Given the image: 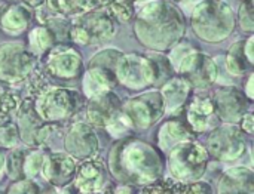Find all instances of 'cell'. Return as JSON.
Listing matches in <instances>:
<instances>
[{
    "label": "cell",
    "instance_id": "obj_1",
    "mask_svg": "<svg viewBox=\"0 0 254 194\" xmlns=\"http://www.w3.org/2000/svg\"><path fill=\"white\" fill-rule=\"evenodd\" d=\"M134 31L144 46L162 52L180 43L186 34V19L173 3L155 0L137 13Z\"/></svg>",
    "mask_w": 254,
    "mask_h": 194
},
{
    "label": "cell",
    "instance_id": "obj_2",
    "mask_svg": "<svg viewBox=\"0 0 254 194\" xmlns=\"http://www.w3.org/2000/svg\"><path fill=\"white\" fill-rule=\"evenodd\" d=\"M110 171L122 184H150L161 178L164 163L150 144L128 138L110 151Z\"/></svg>",
    "mask_w": 254,
    "mask_h": 194
},
{
    "label": "cell",
    "instance_id": "obj_3",
    "mask_svg": "<svg viewBox=\"0 0 254 194\" xmlns=\"http://www.w3.org/2000/svg\"><path fill=\"white\" fill-rule=\"evenodd\" d=\"M34 108L39 117L46 123H61L73 117L82 108L83 98L77 91L48 86L43 83L42 77H36L33 82Z\"/></svg>",
    "mask_w": 254,
    "mask_h": 194
},
{
    "label": "cell",
    "instance_id": "obj_4",
    "mask_svg": "<svg viewBox=\"0 0 254 194\" xmlns=\"http://www.w3.org/2000/svg\"><path fill=\"white\" fill-rule=\"evenodd\" d=\"M195 34L208 43L223 42L235 28V16L223 0H202L196 4L190 19Z\"/></svg>",
    "mask_w": 254,
    "mask_h": 194
},
{
    "label": "cell",
    "instance_id": "obj_5",
    "mask_svg": "<svg viewBox=\"0 0 254 194\" xmlns=\"http://www.w3.org/2000/svg\"><path fill=\"white\" fill-rule=\"evenodd\" d=\"M118 19L107 7H97L79 15L70 25V39L79 45H97L113 39Z\"/></svg>",
    "mask_w": 254,
    "mask_h": 194
},
{
    "label": "cell",
    "instance_id": "obj_6",
    "mask_svg": "<svg viewBox=\"0 0 254 194\" xmlns=\"http://www.w3.org/2000/svg\"><path fill=\"white\" fill-rule=\"evenodd\" d=\"M170 172L173 178L182 183H196L208 165V153L195 141H188L170 150Z\"/></svg>",
    "mask_w": 254,
    "mask_h": 194
},
{
    "label": "cell",
    "instance_id": "obj_7",
    "mask_svg": "<svg viewBox=\"0 0 254 194\" xmlns=\"http://www.w3.org/2000/svg\"><path fill=\"white\" fill-rule=\"evenodd\" d=\"M124 119L129 126L146 129L156 123L165 113V104L161 92H144L131 98L122 105L121 110Z\"/></svg>",
    "mask_w": 254,
    "mask_h": 194
},
{
    "label": "cell",
    "instance_id": "obj_8",
    "mask_svg": "<svg viewBox=\"0 0 254 194\" xmlns=\"http://www.w3.org/2000/svg\"><path fill=\"white\" fill-rule=\"evenodd\" d=\"M36 64V58L21 43L0 45V82L15 83L27 79Z\"/></svg>",
    "mask_w": 254,
    "mask_h": 194
},
{
    "label": "cell",
    "instance_id": "obj_9",
    "mask_svg": "<svg viewBox=\"0 0 254 194\" xmlns=\"http://www.w3.org/2000/svg\"><path fill=\"white\" fill-rule=\"evenodd\" d=\"M116 79L132 91H141L147 86L155 85V70L149 56L129 53L122 55L116 70Z\"/></svg>",
    "mask_w": 254,
    "mask_h": 194
},
{
    "label": "cell",
    "instance_id": "obj_10",
    "mask_svg": "<svg viewBox=\"0 0 254 194\" xmlns=\"http://www.w3.org/2000/svg\"><path fill=\"white\" fill-rule=\"evenodd\" d=\"M176 70L190 86L199 89L208 88L217 77V67L213 58L196 49L190 50Z\"/></svg>",
    "mask_w": 254,
    "mask_h": 194
},
{
    "label": "cell",
    "instance_id": "obj_11",
    "mask_svg": "<svg viewBox=\"0 0 254 194\" xmlns=\"http://www.w3.org/2000/svg\"><path fill=\"white\" fill-rule=\"evenodd\" d=\"M246 151L244 132L234 126H217L208 137V151L219 160H235Z\"/></svg>",
    "mask_w": 254,
    "mask_h": 194
},
{
    "label": "cell",
    "instance_id": "obj_12",
    "mask_svg": "<svg viewBox=\"0 0 254 194\" xmlns=\"http://www.w3.org/2000/svg\"><path fill=\"white\" fill-rule=\"evenodd\" d=\"M45 56V71L52 77L74 79L82 73V58L74 49L68 46H54Z\"/></svg>",
    "mask_w": 254,
    "mask_h": 194
},
{
    "label": "cell",
    "instance_id": "obj_13",
    "mask_svg": "<svg viewBox=\"0 0 254 194\" xmlns=\"http://www.w3.org/2000/svg\"><path fill=\"white\" fill-rule=\"evenodd\" d=\"M64 147L68 156L77 160H89L98 151V138L86 123H74L65 134Z\"/></svg>",
    "mask_w": 254,
    "mask_h": 194
},
{
    "label": "cell",
    "instance_id": "obj_14",
    "mask_svg": "<svg viewBox=\"0 0 254 194\" xmlns=\"http://www.w3.org/2000/svg\"><path fill=\"white\" fill-rule=\"evenodd\" d=\"M45 160V153L39 147L16 148L6 162V171L12 180H28L39 174Z\"/></svg>",
    "mask_w": 254,
    "mask_h": 194
},
{
    "label": "cell",
    "instance_id": "obj_15",
    "mask_svg": "<svg viewBox=\"0 0 254 194\" xmlns=\"http://www.w3.org/2000/svg\"><path fill=\"white\" fill-rule=\"evenodd\" d=\"M122 102L119 97L113 92H104L89 98L86 114L92 126L97 128H110L121 117Z\"/></svg>",
    "mask_w": 254,
    "mask_h": 194
},
{
    "label": "cell",
    "instance_id": "obj_16",
    "mask_svg": "<svg viewBox=\"0 0 254 194\" xmlns=\"http://www.w3.org/2000/svg\"><path fill=\"white\" fill-rule=\"evenodd\" d=\"M213 104L219 119L228 123L240 120L244 114H247L249 107L246 95L234 86L219 89L214 95Z\"/></svg>",
    "mask_w": 254,
    "mask_h": 194
},
{
    "label": "cell",
    "instance_id": "obj_17",
    "mask_svg": "<svg viewBox=\"0 0 254 194\" xmlns=\"http://www.w3.org/2000/svg\"><path fill=\"white\" fill-rule=\"evenodd\" d=\"M188 123L195 132H205L208 129H216L222 122L216 113L213 99L205 94H196L188 104Z\"/></svg>",
    "mask_w": 254,
    "mask_h": 194
},
{
    "label": "cell",
    "instance_id": "obj_18",
    "mask_svg": "<svg viewBox=\"0 0 254 194\" xmlns=\"http://www.w3.org/2000/svg\"><path fill=\"white\" fill-rule=\"evenodd\" d=\"M40 171L48 183L57 187H64L74 178L76 160L65 153H52L45 156Z\"/></svg>",
    "mask_w": 254,
    "mask_h": 194
},
{
    "label": "cell",
    "instance_id": "obj_19",
    "mask_svg": "<svg viewBox=\"0 0 254 194\" xmlns=\"http://www.w3.org/2000/svg\"><path fill=\"white\" fill-rule=\"evenodd\" d=\"M107 181L106 166L100 160H85L74 172V189L82 194H92L101 192Z\"/></svg>",
    "mask_w": 254,
    "mask_h": 194
},
{
    "label": "cell",
    "instance_id": "obj_20",
    "mask_svg": "<svg viewBox=\"0 0 254 194\" xmlns=\"http://www.w3.org/2000/svg\"><path fill=\"white\" fill-rule=\"evenodd\" d=\"M141 194H211V187L205 183H182L167 178L147 184Z\"/></svg>",
    "mask_w": 254,
    "mask_h": 194
},
{
    "label": "cell",
    "instance_id": "obj_21",
    "mask_svg": "<svg viewBox=\"0 0 254 194\" xmlns=\"http://www.w3.org/2000/svg\"><path fill=\"white\" fill-rule=\"evenodd\" d=\"M31 9L22 3H9L0 9V27L9 34H19L30 25Z\"/></svg>",
    "mask_w": 254,
    "mask_h": 194
},
{
    "label": "cell",
    "instance_id": "obj_22",
    "mask_svg": "<svg viewBox=\"0 0 254 194\" xmlns=\"http://www.w3.org/2000/svg\"><path fill=\"white\" fill-rule=\"evenodd\" d=\"M217 194H254L253 172L247 168H234L223 174Z\"/></svg>",
    "mask_w": 254,
    "mask_h": 194
},
{
    "label": "cell",
    "instance_id": "obj_23",
    "mask_svg": "<svg viewBox=\"0 0 254 194\" xmlns=\"http://www.w3.org/2000/svg\"><path fill=\"white\" fill-rule=\"evenodd\" d=\"M83 92L88 98H92L95 95L104 94L112 91L116 83V74L112 70L101 68V67H91L83 76Z\"/></svg>",
    "mask_w": 254,
    "mask_h": 194
},
{
    "label": "cell",
    "instance_id": "obj_24",
    "mask_svg": "<svg viewBox=\"0 0 254 194\" xmlns=\"http://www.w3.org/2000/svg\"><path fill=\"white\" fill-rule=\"evenodd\" d=\"M193 138H195V135L189 126H186L177 120H168L159 129L158 144L162 150L168 151L182 143L193 141Z\"/></svg>",
    "mask_w": 254,
    "mask_h": 194
},
{
    "label": "cell",
    "instance_id": "obj_25",
    "mask_svg": "<svg viewBox=\"0 0 254 194\" xmlns=\"http://www.w3.org/2000/svg\"><path fill=\"white\" fill-rule=\"evenodd\" d=\"M190 88L192 86L183 77L170 79L162 86V91H161V95H162L164 104H165V111H176V110L182 108L188 101Z\"/></svg>",
    "mask_w": 254,
    "mask_h": 194
},
{
    "label": "cell",
    "instance_id": "obj_26",
    "mask_svg": "<svg viewBox=\"0 0 254 194\" xmlns=\"http://www.w3.org/2000/svg\"><path fill=\"white\" fill-rule=\"evenodd\" d=\"M55 46V39L52 33L45 27H36L28 33V48L27 50L36 56H45Z\"/></svg>",
    "mask_w": 254,
    "mask_h": 194
},
{
    "label": "cell",
    "instance_id": "obj_27",
    "mask_svg": "<svg viewBox=\"0 0 254 194\" xmlns=\"http://www.w3.org/2000/svg\"><path fill=\"white\" fill-rule=\"evenodd\" d=\"M253 64L246 56L244 52V42H237L229 48V53L226 56V67L228 71L234 76H243Z\"/></svg>",
    "mask_w": 254,
    "mask_h": 194
},
{
    "label": "cell",
    "instance_id": "obj_28",
    "mask_svg": "<svg viewBox=\"0 0 254 194\" xmlns=\"http://www.w3.org/2000/svg\"><path fill=\"white\" fill-rule=\"evenodd\" d=\"M21 104V99L13 92H0V125L13 122L12 116L16 114V110Z\"/></svg>",
    "mask_w": 254,
    "mask_h": 194
},
{
    "label": "cell",
    "instance_id": "obj_29",
    "mask_svg": "<svg viewBox=\"0 0 254 194\" xmlns=\"http://www.w3.org/2000/svg\"><path fill=\"white\" fill-rule=\"evenodd\" d=\"M122 52L119 49H104L100 50L97 55H94L89 61V68L91 67H101L115 71L119 59L122 58Z\"/></svg>",
    "mask_w": 254,
    "mask_h": 194
},
{
    "label": "cell",
    "instance_id": "obj_30",
    "mask_svg": "<svg viewBox=\"0 0 254 194\" xmlns=\"http://www.w3.org/2000/svg\"><path fill=\"white\" fill-rule=\"evenodd\" d=\"M43 24L52 33V36L55 39V43L57 42H65L67 39H70V25H71V22L67 21L65 18L52 15L51 18H46L43 21Z\"/></svg>",
    "mask_w": 254,
    "mask_h": 194
},
{
    "label": "cell",
    "instance_id": "obj_31",
    "mask_svg": "<svg viewBox=\"0 0 254 194\" xmlns=\"http://www.w3.org/2000/svg\"><path fill=\"white\" fill-rule=\"evenodd\" d=\"M149 59L153 65L155 70V85L158 83H164L165 80L173 79V67L168 61L167 56L164 55H149Z\"/></svg>",
    "mask_w": 254,
    "mask_h": 194
},
{
    "label": "cell",
    "instance_id": "obj_32",
    "mask_svg": "<svg viewBox=\"0 0 254 194\" xmlns=\"http://www.w3.org/2000/svg\"><path fill=\"white\" fill-rule=\"evenodd\" d=\"M49 9L57 16H79L82 15L76 0H48Z\"/></svg>",
    "mask_w": 254,
    "mask_h": 194
},
{
    "label": "cell",
    "instance_id": "obj_33",
    "mask_svg": "<svg viewBox=\"0 0 254 194\" xmlns=\"http://www.w3.org/2000/svg\"><path fill=\"white\" fill-rule=\"evenodd\" d=\"M107 9L112 12V15L118 19V21H129L134 16V3L131 0H113Z\"/></svg>",
    "mask_w": 254,
    "mask_h": 194
},
{
    "label": "cell",
    "instance_id": "obj_34",
    "mask_svg": "<svg viewBox=\"0 0 254 194\" xmlns=\"http://www.w3.org/2000/svg\"><path fill=\"white\" fill-rule=\"evenodd\" d=\"M19 140L18 126L15 122L0 125V146L1 147H16Z\"/></svg>",
    "mask_w": 254,
    "mask_h": 194
},
{
    "label": "cell",
    "instance_id": "obj_35",
    "mask_svg": "<svg viewBox=\"0 0 254 194\" xmlns=\"http://www.w3.org/2000/svg\"><path fill=\"white\" fill-rule=\"evenodd\" d=\"M238 21L244 31L252 33L254 28L253 18V0H244L238 10Z\"/></svg>",
    "mask_w": 254,
    "mask_h": 194
},
{
    "label": "cell",
    "instance_id": "obj_36",
    "mask_svg": "<svg viewBox=\"0 0 254 194\" xmlns=\"http://www.w3.org/2000/svg\"><path fill=\"white\" fill-rule=\"evenodd\" d=\"M6 194H40V189L30 180H22L18 183H13Z\"/></svg>",
    "mask_w": 254,
    "mask_h": 194
},
{
    "label": "cell",
    "instance_id": "obj_37",
    "mask_svg": "<svg viewBox=\"0 0 254 194\" xmlns=\"http://www.w3.org/2000/svg\"><path fill=\"white\" fill-rule=\"evenodd\" d=\"M92 194H138V192L131 184H110L103 192H97Z\"/></svg>",
    "mask_w": 254,
    "mask_h": 194
},
{
    "label": "cell",
    "instance_id": "obj_38",
    "mask_svg": "<svg viewBox=\"0 0 254 194\" xmlns=\"http://www.w3.org/2000/svg\"><path fill=\"white\" fill-rule=\"evenodd\" d=\"M112 1L113 0H76L82 13L92 10V9H97V7H107Z\"/></svg>",
    "mask_w": 254,
    "mask_h": 194
},
{
    "label": "cell",
    "instance_id": "obj_39",
    "mask_svg": "<svg viewBox=\"0 0 254 194\" xmlns=\"http://www.w3.org/2000/svg\"><path fill=\"white\" fill-rule=\"evenodd\" d=\"M240 122H241V131L246 134H253V114L252 113H249V114H244L241 119H240Z\"/></svg>",
    "mask_w": 254,
    "mask_h": 194
},
{
    "label": "cell",
    "instance_id": "obj_40",
    "mask_svg": "<svg viewBox=\"0 0 254 194\" xmlns=\"http://www.w3.org/2000/svg\"><path fill=\"white\" fill-rule=\"evenodd\" d=\"M253 45H254L253 37H250V39L247 40V43H244V52H246V56H247V59L250 61V64H253V61H254Z\"/></svg>",
    "mask_w": 254,
    "mask_h": 194
},
{
    "label": "cell",
    "instance_id": "obj_41",
    "mask_svg": "<svg viewBox=\"0 0 254 194\" xmlns=\"http://www.w3.org/2000/svg\"><path fill=\"white\" fill-rule=\"evenodd\" d=\"M21 3L27 7H39L45 3V0H21Z\"/></svg>",
    "mask_w": 254,
    "mask_h": 194
},
{
    "label": "cell",
    "instance_id": "obj_42",
    "mask_svg": "<svg viewBox=\"0 0 254 194\" xmlns=\"http://www.w3.org/2000/svg\"><path fill=\"white\" fill-rule=\"evenodd\" d=\"M76 189L74 187H65V189H63V190H57V192H52V193L49 194H76Z\"/></svg>",
    "mask_w": 254,
    "mask_h": 194
},
{
    "label": "cell",
    "instance_id": "obj_43",
    "mask_svg": "<svg viewBox=\"0 0 254 194\" xmlns=\"http://www.w3.org/2000/svg\"><path fill=\"white\" fill-rule=\"evenodd\" d=\"M247 95H249V99H253V76L249 77V83H247Z\"/></svg>",
    "mask_w": 254,
    "mask_h": 194
},
{
    "label": "cell",
    "instance_id": "obj_44",
    "mask_svg": "<svg viewBox=\"0 0 254 194\" xmlns=\"http://www.w3.org/2000/svg\"><path fill=\"white\" fill-rule=\"evenodd\" d=\"M177 3H183V4H189V3H193L195 0H174Z\"/></svg>",
    "mask_w": 254,
    "mask_h": 194
},
{
    "label": "cell",
    "instance_id": "obj_45",
    "mask_svg": "<svg viewBox=\"0 0 254 194\" xmlns=\"http://www.w3.org/2000/svg\"><path fill=\"white\" fill-rule=\"evenodd\" d=\"M3 165H4V159H3V154L0 153V171H1V168H3Z\"/></svg>",
    "mask_w": 254,
    "mask_h": 194
},
{
    "label": "cell",
    "instance_id": "obj_46",
    "mask_svg": "<svg viewBox=\"0 0 254 194\" xmlns=\"http://www.w3.org/2000/svg\"><path fill=\"white\" fill-rule=\"evenodd\" d=\"M132 3H143V1H149V0H131Z\"/></svg>",
    "mask_w": 254,
    "mask_h": 194
},
{
    "label": "cell",
    "instance_id": "obj_47",
    "mask_svg": "<svg viewBox=\"0 0 254 194\" xmlns=\"http://www.w3.org/2000/svg\"><path fill=\"white\" fill-rule=\"evenodd\" d=\"M0 88H1V86H0Z\"/></svg>",
    "mask_w": 254,
    "mask_h": 194
}]
</instances>
